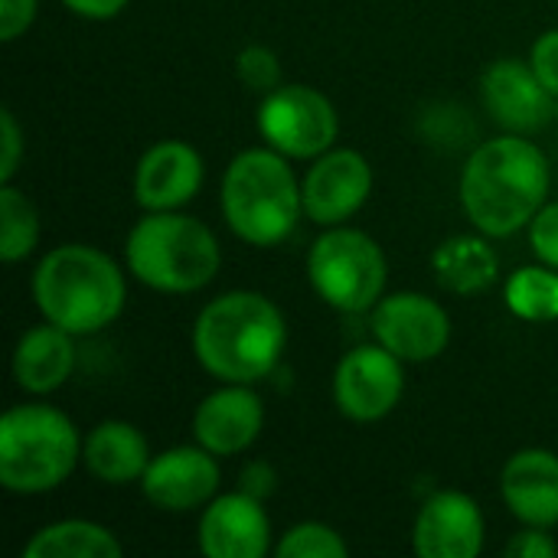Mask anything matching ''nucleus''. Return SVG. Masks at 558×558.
I'll use <instances>...</instances> for the list:
<instances>
[{"label": "nucleus", "mask_w": 558, "mask_h": 558, "mask_svg": "<svg viewBox=\"0 0 558 558\" xmlns=\"http://www.w3.org/2000/svg\"><path fill=\"white\" fill-rule=\"evenodd\" d=\"M82 461L88 474L108 487H124V484H141L147 464H150V445L144 432L131 422L108 418L98 422L82 445Z\"/></svg>", "instance_id": "nucleus-20"}, {"label": "nucleus", "mask_w": 558, "mask_h": 558, "mask_svg": "<svg viewBox=\"0 0 558 558\" xmlns=\"http://www.w3.org/2000/svg\"><path fill=\"white\" fill-rule=\"evenodd\" d=\"M307 278L324 304L343 314H363L386 294V252L360 229L330 226L307 255Z\"/></svg>", "instance_id": "nucleus-7"}, {"label": "nucleus", "mask_w": 558, "mask_h": 558, "mask_svg": "<svg viewBox=\"0 0 558 558\" xmlns=\"http://www.w3.org/2000/svg\"><path fill=\"white\" fill-rule=\"evenodd\" d=\"M39 245V213L26 193L13 183H0V258L7 265L23 262Z\"/></svg>", "instance_id": "nucleus-24"}, {"label": "nucleus", "mask_w": 558, "mask_h": 558, "mask_svg": "<svg viewBox=\"0 0 558 558\" xmlns=\"http://www.w3.org/2000/svg\"><path fill=\"white\" fill-rule=\"evenodd\" d=\"M144 497L163 513H190L203 510L219 494V464L216 454L196 445L167 448L150 458L141 477Z\"/></svg>", "instance_id": "nucleus-13"}, {"label": "nucleus", "mask_w": 558, "mask_h": 558, "mask_svg": "<svg viewBox=\"0 0 558 558\" xmlns=\"http://www.w3.org/2000/svg\"><path fill=\"white\" fill-rule=\"evenodd\" d=\"M481 98L487 114L510 134H536L553 121L556 95L539 82L523 59H497L481 75Z\"/></svg>", "instance_id": "nucleus-12"}, {"label": "nucleus", "mask_w": 558, "mask_h": 558, "mask_svg": "<svg viewBox=\"0 0 558 558\" xmlns=\"http://www.w3.org/2000/svg\"><path fill=\"white\" fill-rule=\"evenodd\" d=\"M373 337L402 363H428L448 350L451 317L428 294L396 291L383 294L373 307Z\"/></svg>", "instance_id": "nucleus-10"}, {"label": "nucleus", "mask_w": 558, "mask_h": 558, "mask_svg": "<svg viewBox=\"0 0 558 558\" xmlns=\"http://www.w3.org/2000/svg\"><path fill=\"white\" fill-rule=\"evenodd\" d=\"M258 131L265 144L288 160H314L333 147L340 134V118L324 92L294 82L262 95Z\"/></svg>", "instance_id": "nucleus-8"}, {"label": "nucleus", "mask_w": 558, "mask_h": 558, "mask_svg": "<svg viewBox=\"0 0 558 558\" xmlns=\"http://www.w3.org/2000/svg\"><path fill=\"white\" fill-rule=\"evenodd\" d=\"M203 157L186 141H157L134 170V199L147 213L183 209L203 186Z\"/></svg>", "instance_id": "nucleus-17"}, {"label": "nucleus", "mask_w": 558, "mask_h": 558, "mask_svg": "<svg viewBox=\"0 0 558 558\" xmlns=\"http://www.w3.org/2000/svg\"><path fill=\"white\" fill-rule=\"evenodd\" d=\"M301 213V183L288 167V157L275 147L242 150L226 167L222 216L242 242L271 248L294 232Z\"/></svg>", "instance_id": "nucleus-5"}, {"label": "nucleus", "mask_w": 558, "mask_h": 558, "mask_svg": "<svg viewBox=\"0 0 558 558\" xmlns=\"http://www.w3.org/2000/svg\"><path fill=\"white\" fill-rule=\"evenodd\" d=\"M275 556L278 558H347L350 556V546L347 539L327 526V523H298L291 526L281 543L275 546Z\"/></svg>", "instance_id": "nucleus-25"}, {"label": "nucleus", "mask_w": 558, "mask_h": 558, "mask_svg": "<svg viewBox=\"0 0 558 558\" xmlns=\"http://www.w3.org/2000/svg\"><path fill=\"white\" fill-rule=\"evenodd\" d=\"M549 157L526 134L484 141L461 170V206L477 232L507 239L533 222L549 196Z\"/></svg>", "instance_id": "nucleus-1"}, {"label": "nucleus", "mask_w": 558, "mask_h": 558, "mask_svg": "<svg viewBox=\"0 0 558 558\" xmlns=\"http://www.w3.org/2000/svg\"><path fill=\"white\" fill-rule=\"evenodd\" d=\"M504 301L520 320L553 324L558 320V268L549 265L517 268L504 284Z\"/></svg>", "instance_id": "nucleus-23"}, {"label": "nucleus", "mask_w": 558, "mask_h": 558, "mask_svg": "<svg viewBox=\"0 0 558 558\" xmlns=\"http://www.w3.org/2000/svg\"><path fill=\"white\" fill-rule=\"evenodd\" d=\"M235 75L239 82L248 88V92H258V95H268L281 85V59L262 46V43H252L239 52L235 59Z\"/></svg>", "instance_id": "nucleus-26"}, {"label": "nucleus", "mask_w": 558, "mask_h": 558, "mask_svg": "<svg viewBox=\"0 0 558 558\" xmlns=\"http://www.w3.org/2000/svg\"><path fill=\"white\" fill-rule=\"evenodd\" d=\"M284 347V314L258 291H226L193 324V353L219 383H262L281 363Z\"/></svg>", "instance_id": "nucleus-2"}, {"label": "nucleus", "mask_w": 558, "mask_h": 558, "mask_svg": "<svg viewBox=\"0 0 558 558\" xmlns=\"http://www.w3.org/2000/svg\"><path fill=\"white\" fill-rule=\"evenodd\" d=\"M500 494L523 526H558V454L549 448L517 451L500 474Z\"/></svg>", "instance_id": "nucleus-18"}, {"label": "nucleus", "mask_w": 558, "mask_h": 558, "mask_svg": "<svg viewBox=\"0 0 558 558\" xmlns=\"http://www.w3.org/2000/svg\"><path fill=\"white\" fill-rule=\"evenodd\" d=\"M275 471H271V464H265V461H252L245 471H242V487L239 490H245V494H252V497H258V500H265L271 490H275Z\"/></svg>", "instance_id": "nucleus-32"}, {"label": "nucleus", "mask_w": 558, "mask_h": 558, "mask_svg": "<svg viewBox=\"0 0 558 558\" xmlns=\"http://www.w3.org/2000/svg\"><path fill=\"white\" fill-rule=\"evenodd\" d=\"M373 193V167L360 150L330 147L314 157V167L301 180L304 216L317 226H343L353 219Z\"/></svg>", "instance_id": "nucleus-11"}, {"label": "nucleus", "mask_w": 558, "mask_h": 558, "mask_svg": "<svg viewBox=\"0 0 558 558\" xmlns=\"http://www.w3.org/2000/svg\"><path fill=\"white\" fill-rule=\"evenodd\" d=\"M490 235H454L441 242L432 255L435 278L445 291L458 298H474L484 294L500 271V258L487 242Z\"/></svg>", "instance_id": "nucleus-21"}, {"label": "nucleus", "mask_w": 558, "mask_h": 558, "mask_svg": "<svg viewBox=\"0 0 558 558\" xmlns=\"http://www.w3.org/2000/svg\"><path fill=\"white\" fill-rule=\"evenodd\" d=\"M265 425L262 396L245 383H222V389L209 392L193 415L196 441L216 458H232L255 445Z\"/></svg>", "instance_id": "nucleus-16"}, {"label": "nucleus", "mask_w": 558, "mask_h": 558, "mask_svg": "<svg viewBox=\"0 0 558 558\" xmlns=\"http://www.w3.org/2000/svg\"><path fill=\"white\" fill-rule=\"evenodd\" d=\"M62 3L85 20H114L131 0H62Z\"/></svg>", "instance_id": "nucleus-33"}, {"label": "nucleus", "mask_w": 558, "mask_h": 558, "mask_svg": "<svg viewBox=\"0 0 558 558\" xmlns=\"http://www.w3.org/2000/svg\"><path fill=\"white\" fill-rule=\"evenodd\" d=\"M36 10H39V0H0V39L3 43L20 39L33 26Z\"/></svg>", "instance_id": "nucleus-31"}, {"label": "nucleus", "mask_w": 558, "mask_h": 558, "mask_svg": "<svg viewBox=\"0 0 558 558\" xmlns=\"http://www.w3.org/2000/svg\"><path fill=\"white\" fill-rule=\"evenodd\" d=\"M558 543L543 526H526L507 543V558H556Z\"/></svg>", "instance_id": "nucleus-29"}, {"label": "nucleus", "mask_w": 558, "mask_h": 558, "mask_svg": "<svg viewBox=\"0 0 558 558\" xmlns=\"http://www.w3.org/2000/svg\"><path fill=\"white\" fill-rule=\"evenodd\" d=\"M128 271L160 294H193L206 288L222 265L213 229L180 209L147 213L124 242Z\"/></svg>", "instance_id": "nucleus-4"}, {"label": "nucleus", "mask_w": 558, "mask_h": 558, "mask_svg": "<svg viewBox=\"0 0 558 558\" xmlns=\"http://www.w3.org/2000/svg\"><path fill=\"white\" fill-rule=\"evenodd\" d=\"M196 546L206 558H262L271 549V520L258 497L235 490L203 507Z\"/></svg>", "instance_id": "nucleus-14"}, {"label": "nucleus", "mask_w": 558, "mask_h": 558, "mask_svg": "<svg viewBox=\"0 0 558 558\" xmlns=\"http://www.w3.org/2000/svg\"><path fill=\"white\" fill-rule=\"evenodd\" d=\"M484 513L474 497L441 490L425 500L412 526V549L422 558H477L484 553Z\"/></svg>", "instance_id": "nucleus-15"}, {"label": "nucleus", "mask_w": 558, "mask_h": 558, "mask_svg": "<svg viewBox=\"0 0 558 558\" xmlns=\"http://www.w3.org/2000/svg\"><path fill=\"white\" fill-rule=\"evenodd\" d=\"M118 536L92 520H59L33 533L23 558H121Z\"/></svg>", "instance_id": "nucleus-22"}, {"label": "nucleus", "mask_w": 558, "mask_h": 558, "mask_svg": "<svg viewBox=\"0 0 558 558\" xmlns=\"http://www.w3.org/2000/svg\"><path fill=\"white\" fill-rule=\"evenodd\" d=\"M530 65L536 69L539 82L556 95L558 101V29L543 33L536 43H533V52H530Z\"/></svg>", "instance_id": "nucleus-30"}, {"label": "nucleus", "mask_w": 558, "mask_h": 558, "mask_svg": "<svg viewBox=\"0 0 558 558\" xmlns=\"http://www.w3.org/2000/svg\"><path fill=\"white\" fill-rule=\"evenodd\" d=\"M405 392L402 360L383 343L353 347L333 369V402L350 422L386 418Z\"/></svg>", "instance_id": "nucleus-9"}, {"label": "nucleus", "mask_w": 558, "mask_h": 558, "mask_svg": "<svg viewBox=\"0 0 558 558\" xmlns=\"http://www.w3.org/2000/svg\"><path fill=\"white\" fill-rule=\"evenodd\" d=\"M78 428L52 405L26 402L0 418V484L10 494H49L62 487L82 458Z\"/></svg>", "instance_id": "nucleus-6"}, {"label": "nucleus", "mask_w": 558, "mask_h": 558, "mask_svg": "<svg viewBox=\"0 0 558 558\" xmlns=\"http://www.w3.org/2000/svg\"><path fill=\"white\" fill-rule=\"evenodd\" d=\"M75 369V333L56 327V324H39L29 327L16 347H13V383L29 392V396H49Z\"/></svg>", "instance_id": "nucleus-19"}, {"label": "nucleus", "mask_w": 558, "mask_h": 558, "mask_svg": "<svg viewBox=\"0 0 558 558\" xmlns=\"http://www.w3.org/2000/svg\"><path fill=\"white\" fill-rule=\"evenodd\" d=\"M0 183H10L20 170V160H23V131H20V121L10 108L0 111Z\"/></svg>", "instance_id": "nucleus-28"}, {"label": "nucleus", "mask_w": 558, "mask_h": 558, "mask_svg": "<svg viewBox=\"0 0 558 558\" xmlns=\"http://www.w3.org/2000/svg\"><path fill=\"white\" fill-rule=\"evenodd\" d=\"M33 301L43 320L92 337L111 327L128 304L124 271L95 245L65 242L43 255L33 271Z\"/></svg>", "instance_id": "nucleus-3"}, {"label": "nucleus", "mask_w": 558, "mask_h": 558, "mask_svg": "<svg viewBox=\"0 0 558 558\" xmlns=\"http://www.w3.org/2000/svg\"><path fill=\"white\" fill-rule=\"evenodd\" d=\"M526 229L536 258L549 268H558V203H546Z\"/></svg>", "instance_id": "nucleus-27"}]
</instances>
